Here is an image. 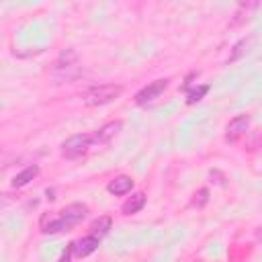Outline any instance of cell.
Segmentation results:
<instances>
[{
    "mask_svg": "<svg viewBox=\"0 0 262 262\" xmlns=\"http://www.w3.org/2000/svg\"><path fill=\"white\" fill-rule=\"evenodd\" d=\"M123 92V88L119 84H98V86H92L88 88L84 94H82V100L84 104L88 106H98V104H106V102H113L115 98H119Z\"/></svg>",
    "mask_w": 262,
    "mask_h": 262,
    "instance_id": "1",
    "label": "cell"
},
{
    "mask_svg": "<svg viewBox=\"0 0 262 262\" xmlns=\"http://www.w3.org/2000/svg\"><path fill=\"white\" fill-rule=\"evenodd\" d=\"M92 143H94V141H92V135H86V133L72 135V137H68V139L61 143V154L72 160V158H78V156L86 154Z\"/></svg>",
    "mask_w": 262,
    "mask_h": 262,
    "instance_id": "2",
    "label": "cell"
},
{
    "mask_svg": "<svg viewBox=\"0 0 262 262\" xmlns=\"http://www.w3.org/2000/svg\"><path fill=\"white\" fill-rule=\"evenodd\" d=\"M168 78H160V80H154V82H149L145 88H141L137 94H135V102L137 104H147V102H151V100H156L166 88H168Z\"/></svg>",
    "mask_w": 262,
    "mask_h": 262,
    "instance_id": "3",
    "label": "cell"
},
{
    "mask_svg": "<svg viewBox=\"0 0 262 262\" xmlns=\"http://www.w3.org/2000/svg\"><path fill=\"white\" fill-rule=\"evenodd\" d=\"M86 213H88V207L82 205V203H72V205L63 207V209L59 211V219H61V223H63V229H70V227H74L76 223H80V221L86 217Z\"/></svg>",
    "mask_w": 262,
    "mask_h": 262,
    "instance_id": "4",
    "label": "cell"
},
{
    "mask_svg": "<svg viewBox=\"0 0 262 262\" xmlns=\"http://www.w3.org/2000/svg\"><path fill=\"white\" fill-rule=\"evenodd\" d=\"M248 125H250V115H237V117H233L227 123V127H225V139L229 143H235L246 133Z\"/></svg>",
    "mask_w": 262,
    "mask_h": 262,
    "instance_id": "5",
    "label": "cell"
},
{
    "mask_svg": "<svg viewBox=\"0 0 262 262\" xmlns=\"http://www.w3.org/2000/svg\"><path fill=\"white\" fill-rule=\"evenodd\" d=\"M121 127H123L121 121H111V123H106V125H102V127L92 135V141L98 143V145H104V143H108V141L121 131Z\"/></svg>",
    "mask_w": 262,
    "mask_h": 262,
    "instance_id": "6",
    "label": "cell"
},
{
    "mask_svg": "<svg viewBox=\"0 0 262 262\" xmlns=\"http://www.w3.org/2000/svg\"><path fill=\"white\" fill-rule=\"evenodd\" d=\"M131 188H133V178L127 176V174H121V176L113 178V180L108 182V186H106V190H108L111 194H117V196L127 194Z\"/></svg>",
    "mask_w": 262,
    "mask_h": 262,
    "instance_id": "7",
    "label": "cell"
},
{
    "mask_svg": "<svg viewBox=\"0 0 262 262\" xmlns=\"http://www.w3.org/2000/svg\"><path fill=\"white\" fill-rule=\"evenodd\" d=\"M98 239L100 237H96V235H86V237H82V239H78V242H74V254L76 256H80V258H84V256H88V254H92L96 248H98Z\"/></svg>",
    "mask_w": 262,
    "mask_h": 262,
    "instance_id": "8",
    "label": "cell"
},
{
    "mask_svg": "<svg viewBox=\"0 0 262 262\" xmlns=\"http://www.w3.org/2000/svg\"><path fill=\"white\" fill-rule=\"evenodd\" d=\"M143 207H145V194H143V192H135V194H131V196L123 203L121 213H123V215H133V213H139Z\"/></svg>",
    "mask_w": 262,
    "mask_h": 262,
    "instance_id": "9",
    "label": "cell"
},
{
    "mask_svg": "<svg viewBox=\"0 0 262 262\" xmlns=\"http://www.w3.org/2000/svg\"><path fill=\"white\" fill-rule=\"evenodd\" d=\"M37 174H39V166H35V164H33V166H27L23 172H18V174L12 178V186H14V188H20V186L29 184Z\"/></svg>",
    "mask_w": 262,
    "mask_h": 262,
    "instance_id": "10",
    "label": "cell"
},
{
    "mask_svg": "<svg viewBox=\"0 0 262 262\" xmlns=\"http://www.w3.org/2000/svg\"><path fill=\"white\" fill-rule=\"evenodd\" d=\"M111 225H113V219H111V217H100V219H96V221L90 225V233L96 235V237H102L104 233H108Z\"/></svg>",
    "mask_w": 262,
    "mask_h": 262,
    "instance_id": "11",
    "label": "cell"
},
{
    "mask_svg": "<svg viewBox=\"0 0 262 262\" xmlns=\"http://www.w3.org/2000/svg\"><path fill=\"white\" fill-rule=\"evenodd\" d=\"M209 92V86L207 84H203V86H199V88H194L192 92H188V104H194V102H199L205 94Z\"/></svg>",
    "mask_w": 262,
    "mask_h": 262,
    "instance_id": "12",
    "label": "cell"
},
{
    "mask_svg": "<svg viewBox=\"0 0 262 262\" xmlns=\"http://www.w3.org/2000/svg\"><path fill=\"white\" fill-rule=\"evenodd\" d=\"M207 201H209V190H207V188H201L199 192H194L192 205H196V207H203V205H205Z\"/></svg>",
    "mask_w": 262,
    "mask_h": 262,
    "instance_id": "13",
    "label": "cell"
},
{
    "mask_svg": "<svg viewBox=\"0 0 262 262\" xmlns=\"http://www.w3.org/2000/svg\"><path fill=\"white\" fill-rule=\"evenodd\" d=\"M244 47H248V41H246V39H242V41H239V43H237V45L233 47L235 51H233V53L229 55V61H233V59H237V57H239V55L244 53Z\"/></svg>",
    "mask_w": 262,
    "mask_h": 262,
    "instance_id": "14",
    "label": "cell"
},
{
    "mask_svg": "<svg viewBox=\"0 0 262 262\" xmlns=\"http://www.w3.org/2000/svg\"><path fill=\"white\" fill-rule=\"evenodd\" d=\"M72 252H74V244H70V248H68V250L61 254V258H59L57 262H70V254H72Z\"/></svg>",
    "mask_w": 262,
    "mask_h": 262,
    "instance_id": "15",
    "label": "cell"
},
{
    "mask_svg": "<svg viewBox=\"0 0 262 262\" xmlns=\"http://www.w3.org/2000/svg\"><path fill=\"white\" fill-rule=\"evenodd\" d=\"M256 239H258V242H262V227H258V229H256Z\"/></svg>",
    "mask_w": 262,
    "mask_h": 262,
    "instance_id": "16",
    "label": "cell"
}]
</instances>
